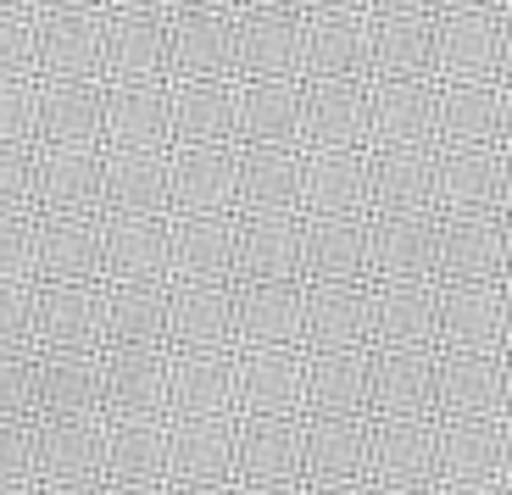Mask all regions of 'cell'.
Returning <instances> with one entry per match:
<instances>
[{"label":"cell","mask_w":512,"mask_h":495,"mask_svg":"<svg viewBox=\"0 0 512 495\" xmlns=\"http://www.w3.org/2000/svg\"><path fill=\"white\" fill-rule=\"evenodd\" d=\"M56 45H62V51H78V45H84V34H73V28H56Z\"/></svg>","instance_id":"3957f363"},{"label":"cell","mask_w":512,"mask_h":495,"mask_svg":"<svg viewBox=\"0 0 512 495\" xmlns=\"http://www.w3.org/2000/svg\"><path fill=\"white\" fill-rule=\"evenodd\" d=\"M284 45H290V34H284L279 23H262V28H256V51H262V56H284Z\"/></svg>","instance_id":"6da1fadb"},{"label":"cell","mask_w":512,"mask_h":495,"mask_svg":"<svg viewBox=\"0 0 512 495\" xmlns=\"http://www.w3.org/2000/svg\"><path fill=\"white\" fill-rule=\"evenodd\" d=\"M0 6H6V0H0Z\"/></svg>","instance_id":"5b68a950"},{"label":"cell","mask_w":512,"mask_h":495,"mask_svg":"<svg viewBox=\"0 0 512 495\" xmlns=\"http://www.w3.org/2000/svg\"><path fill=\"white\" fill-rule=\"evenodd\" d=\"M123 51H128V56H145V51H151V34H145V28H128V34H123Z\"/></svg>","instance_id":"7a4b0ae2"},{"label":"cell","mask_w":512,"mask_h":495,"mask_svg":"<svg viewBox=\"0 0 512 495\" xmlns=\"http://www.w3.org/2000/svg\"><path fill=\"white\" fill-rule=\"evenodd\" d=\"M12 51H17V39H12V34H0V62H6Z\"/></svg>","instance_id":"277c9868"}]
</instances>
